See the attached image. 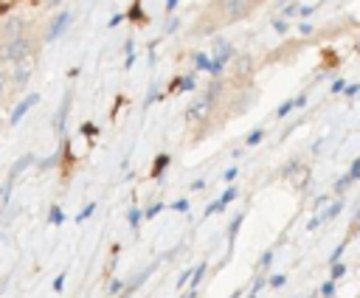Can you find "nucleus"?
<instances>
[{"mask_svg": "<svg viewBox=\"0 0 360 298\" xmlns=\"http://www.w3.org/2000/svg\"><path fill=\"white\" fill-rule=\"evenodd\" d=\"M214 93H219V84H211L208 93H202L200 98L191 101V107H188V121H194V124L208 121V115H211V110H214Z\"/></svg>", "mask_w": 360, "mask_h": 298, "instance_id": "nucleus-1", "label": "nucleus"}, {"mask_svg": "<svg viewBox=\"0 0 360 298\" xmlns=\"http://www.w3.org/2000/svg\"><path fill=\"white\" fill-rule=\"evenodd\" d=\"M34 67H37V56H34V53H28V56L17 59V62L11 65V73H8V84H14V87H22V84L31 79Z\"/></svg>", "mask_w": 360, "mask_h": 298, "instance_id": "nucleus-2", "label": "nucleus"}, {"mask_svg": "<svg viewBox=\"0 0 360 298\" xmlns=\"http://www.w3.org/2000/svg\"><path fill=\"white\" fill-rule=\"evenodd\" d=\"M28 53H31V39L25 34L22 37H14V39H6V45L0 48V56L8 59V62H17V59H22Z\"/></svg>", "mask_w": 360, "mask_h": 298, "instance_id": "nucleus-3", "label": "nucleus"}, {"mask_svg": "<svg viewBox=\"0 0 360 298\" xmlns=\"http://www.w3.org/2000/svg\"><path fill=\"white\" fill-rule=\"evenodd\" d=\"M37 101H39V93H31V96H25V98L17 104V110L11 112V124H20V121H22V115H25V112H28V110H31Z\"/></svg>", "mask_w": 360, "mask_h": 298, "instance_id": "nucleus-4", "label": "nucleus"}, {"mask_svg": "<svg viewBox=\"0 0 360 298\" xmlns=\"http://www.w3.org/2000/svg\"><path fill=\"white\" fill-rule=\"evenodd\" d=\"M22 31H25V20H20V17H11V20H6V25H3V37H6V39L22 37Z\"/></svg>", "mask_w": 360, "mask_h": 298, "instance_id": "nucleus-5", "label": "nucleus"}, {"mask_svg": "<svg viewBox=\"0 0 360 298\" xmlns=\"http://www.w3.org/2000/svg\"><path fill=\"white\" fill-rule=\"evenodd\" d=\"M68 22H70V11H62V14L53 20L51 31H48V42H53L59 34H65V31H68Z\"/></svg>", "mask_w": 360, "mask_h": 298, "instance_id": "nucleus-6", "label": "nucleus"}, {"mask_svg": "<svg viewBox=\"0 0 360 298\" xmlns=\"http://www.w3.org/2000/svg\"><path fill=\"white\" fill-rule=\"evenodd\" d=\"M250 11V0H228V17H245Z\"/></svg>", "mask_w": 360, "mask_h": 298, "instance_id": "nucleus-7", "label": "nucleus"}, {"mask_svg": "<svg viewBox=\"0 0 360 298\" xmlns=\"http://www.w3.org/2000/svg\"><path fill=\"white\" fill-rule=\"evenodd\" d=\"M233 53V48L228 45V42H217V51H214V59L211 62H217V65H225V59Z\"/></svg>", "mask_w": 360, "mask_h": 298, "instance_id": "nucleus-8", "label": "nucleus"}, {"mask_svg": "<svg viewBox=\"0 0 360 298\" xmlns=\"http://www.w3.org/2000/svg\"><path fill=\"white\" fill-rule=\"evenodd\" d=\"M233 197H236V188H228V191H225V194H222V197H219V200H217V202L208 208V214H211V211H222V208H225V205H228Z\"/></svg>", "mask_w": 360, "mask_h": 298, "instance_id": "nucleus-9", "label": "nucleus"}, {"mask_svg": "<svg viewBox=\"0 0 360 298\" xmlns=\"http://www.w3.org/2000/svg\"><path fill=\"white\" fill-rule=\"evenodd\" d=\"M166 163H169V155H158V163H155V169H152V174L158 177V174L163 171V166H166Z\"/></svg>", "mask_w": 360, "mask_h": 298, "instance_id": "nucleus-10", "label": "nucleus"}, {"mask_svg": "<svg viewBox=\"0 0 360 298\" xmlns=\"http://www.w3.org/2000/svg\"><path fill=\"white\" fill-rule=\"evenodd\" d=\"M343 273H346V264H343V261H335V264H332V278H329V281H335V278H340Z\"/></svg>", "mask_w": 360, "mask_h": 298, "instance_id": "nucleus-11", "label": "nucleus"}, {"mask_svg": "<svg viewBox=\"0 0 360 298\" xmlns=\"http://www.w3.org/2000/svg\"><path fill=\"white\" fill-rule=\"evenodd\" d=\"M264 138V129H253L250 135H248V146H253V143H259Z\"/></svg>", "mask_w": 360, "mask_h": 298, "instance_id": "nucleus-12", "label": "nucleus"}, {"mask_svg": "<svg viewBox=\"0 0 360 298\" xmlns=\"http://www.w3.org/2000/svg\"><path fill=\"white\" fill-rule=\"evenodd\" d=\"M292 107H295V104H292V101H284V104H281V107H278V110H276V115H278V118H284V115H287V112H290V110H292Z\"/></svg>", "mask_w": 360, "mask_h": 298, "instance_id": "nucleus-13", "label": "nucleus"}, {"mask_svg": "<svg viewBox=\"0 0 360 298\" xmlns=\"http://www.w3.org/2000/svg\"><path fill=\"white\" fill-rule=\"evenodd\" d=\"M321 295H323V298H329V295H335V281H326V284L321 287Z\"/></svg>", "mask_w": 360, "mask_h": 298, "instance_id": "nucleus-14", "label": "nucleus"}, {"mask_svg": "<svg viewBox=\"0 0 360 298\" xmlns=\"http://www.w3.org/2000/svg\"><path fill=\"white\" fill-rule=\"evenodd\" d=\"M194 62H197L200 67H205V70L211 67V62H208V56H202V53H197V56H194Z\"/></svg>", "mask_w": 360, "mask_h": 298, "instance_id": "nucleus-15", "label": "nucleus"}, {"mask_svg": "<svg viewBox=\"0 0 360 298\" xmlns=\"http://www.w3.org/2000/svg\"><path fill=\"white\" fill-rule=\"evenodd\" d=\"M180 87H183V90H191V87H194V76H186V79H180Z\"/></svg>", "mask_w": 360, "mask_h": 298, "instance_id": "nucleus-16", "label": "nucleus"}, {"mask_svg": "<svg viewBox=\"0 0 360 298\" xmlns=\"http://www.w3.org/2000/svg\"><path fill=\"white\" fill-rule=\"evenodd\" d=\"M340 208H343V202H335V205H332V208H329V211H326L323 216H326V219H332V216H335V214H338Z\"/></svg>", "mask_w": 360, "mask_h": 298, "instance_id": "nucleus-17", "label": "nucleus"}, {"mask_svg": "<svg viewBox=\"0 0 360 298\" xmlns=\"http://www.w3.org/2000/svg\"><path fill=\"white\" fill-rule=\"evenodd\" d=\"M343 87H346L343 79H335V82H332V93H343Z\"/></svg>", "mask_w": 360, "mask_h": 298, "instance_id": "nucleus-18", "label": "nucleus"}, {"mask_svg": "<svg viewBox=\"0 0 360 298\" xmlns=\"http://www.w3.org/2000/svg\"><path fill=\"white\" fill-rule=\"evenodd\" d=\"M273 28H276V31H281V34H284V31H287V28H290V25H287V22H284V20H276V22H273Z\"/></svg>", "mask_w": 360, "mask_h": 298, "instance_id": "nucleus-19", "label": "nucleus"}, {"mask_svg": "<svg viewBox=\"0 0 360 298\" xmlns=\"http://www.w3.org/2000/svg\"><path fill=\"white\" fill-rule=\"evenodd\" d=\"M340 253H343V245H340V247H335V253H332V256H329V264H335V261H338V259H340Z\"/></svg>", "mask_w": 360, "mask_h": 298, "instance_id": "nucleus-20", "label": "nucleus"}, {"mask_svg": "<svg viewBox=\"0 0 360 298\" xmlns=\"http://www.w3.org/2000/svg\"><path fill=\"white\" fill-rule=\"evenodd\" d=\"M6 87H8V76L0 70V93H6Z\"/></svg>", "mask_w": 360, "mask_h": 298, "instance_id": "nucleus-21", "label": "nucleus"}, {"mask_svg": "<svg viewBox=\"0 0 360 298\" xmlns=\"http://www.w3.org/2000/svg\"><path fill=\"white\" fill-rule=\"evenodd\" d=\"M93 208H96V205H93V202H90V205H87V208H84V211H82V214H79V222H82V219H84V216H90V214H93Z\"/></svg>", "mask_w": 360, "mask_h": 298, "instance_id": "nucleus-22", "label": "nucleus"}, {"mask_svg": "<svg viewBox=\"0 0 360 298\" xmlns=\"http://www.w3.org/2000/svg\"><path fill=\"white\" fill-rule=\"evenodd\" d=\"M51 222H62V211H59V208L51 211Z\"/></svg>", "mask_w": 360, "mask_h": 298, "instance_id": "nucleus-23", "label": "nucleus"}, {"mask_svg": "<svg viewBox=\"0 0 360 298\" xmlns=\"http://www.w3.org/2000/svg\"><path fill=\"white\" fill-rule=\"evenodd\" d=\"M284 281H287V278H284V276H273V278H270V284H273V287H281V284H284Z\"/></svg>", "mask_w": 360, "mask_h": 298, "instance_id": "nucleus-24", "label": "nucleus"}, {"mask_svg": "<svg viewBox=\"0 0 360 298\" xmlns=\"http://www.w3.org/2000/svg\"><path fill=\"white\" fill-rule=\"evenodd\" d=\"M301 34H312V25L309 22H301Z\"/></svg>", "mask_w": 360, "mask_h": 298, "instance_id": "nucleus-25", "label": "nucleus"}, {"mask_svg": "<svg viewBox=\"0 0 360 298\" xmlns=\"http://www.w3.org/2000/svg\"><path fill=\"white\" fill-rule=\"evenodd\" d=\"M174 6H177V0H166V11H172Z\"/></svg>", "mask_w": 360, "mask_h": 298, "instance_id": "nucleus-26", "label": "nucleus"}]
</instances>
